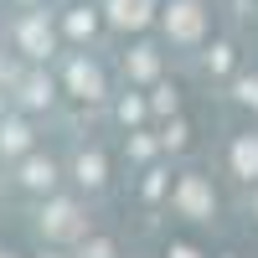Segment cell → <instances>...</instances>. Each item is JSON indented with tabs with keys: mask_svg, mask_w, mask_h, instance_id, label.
Returning <instances> with one entry per match:
<instances>
[]
</instances>
